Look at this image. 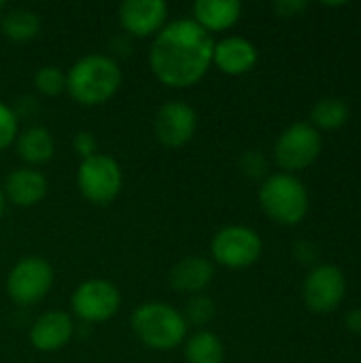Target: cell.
<instances>
[{
    "mask_svg": "<svg viewBox=\"0 0 361 363\" xmlns=\"http://www.w3.org/2000/svg\"><path fill=\"white\" fill-rule=\"evenodd\" d=\"M119 306H121V294L117 285L106 279L83 281L70 298L72 315L79 321L91 325L113 319L119 313Z\"/></svg>",
    "mask_w": 361,
    "mask_h": 363,
    "instance_id": "obj_10",
    "label": "cell"
},
{
    "mask_svg": "<svg viewBox=\"0 0 361 363\" xmlns=\"http://www.w3.org/2000/svg\"><path fill=\"white\" fill-rule=\"evenodd\" d=\"M257 47L243 36H226L213 47V66L230 77L247 74L257 64Z\"/></svg>",
    "mask_w": 361,
    "mask_h": 363,
    "instance_id": "obj_14",
    "label": "cell"
},
{
    "mask_svg": "<svg viewBox=\"0 0 361 363\" xmlns=\"http://www.w3.org/2000/svg\"><path fill=\"white\" fill-rule=\"evenodd\" d=\"M47 179L40 170L30 168V166H21L15 168L6 174L4 185H2V194L4 200L19 206V208H30L36 206L45 196H47Z\"/></svg>",
    "mask_w": 361,
    "mask_h": 363,
    "instance_id": "obj_16",
    "label": "cell"
},
{
    "mask_svg": "<svg viewBox=\"0 0 361 363\" xmlns=\"http://www.w3.org/2000/svg\"><path fill=\"white\" fill-rule=\"evenodd\" d=\"M243 174L251 177V179H262L266 177V170H268V162H266V155L260 151V149H249L240 155V162H238Z\"/></svg>",
    "mask_w": 361,
    "mask_h": 363,
    "instance_id": "obj_25",
    "label": "cell"
},
{
    "mask_svg": "<svg viewBox=\"0 0 361 363\" xmlns=\"http://www.w3.org/2000/svg\"><path fill=\"white\" fill-rule=\"evenodd\" d=\"M317 253H319V249H317L313 242H309V240L296 242V247H294V255H296V259L302 262V264H315L317 257H319ZM315 266H317V264H315Z\"/></svg>",
    "mask_w": 361,
    "mask_h": 363,
    "instance_id": "obj_27",
    "label": "cell"
},
{
    "mask_svg": "<svg viewBox=\"0 0 361 363\" xmlns=\"http://www.w3.org/2000/svg\"><path fill=\"white\" fill-rule=\"evenodd\" d=\"M257 200L266 217L287 228L302 223L311 204L306 185L289 172L268 174L260 185Z\"/></svg>",
    "mask_w": 361,
    "mask_h": 363,
    "instance_id": "obj_4",
    "label": "cell"
},
{
    "mask_svg": "<svg viewBox=\"0 0 361 363\" xmlns=\"http://www.w3.org/2000/svg\"><path fill=\"white\" fill-rule=\"evenodd\" d=\"M264 251L262 236L247 225H226L211 240V255L215 264L243 270L253 266Z\"/></svg>",
    "mask_w": 361,
    "mask_h": 363,
    "instance_id": "obj_8",
    "label": "cell"
},
{
    "mask_svg": "<svg viewBox=\"0 0 361 363\" xmlns=\"http://www.w3.org/2000/svg\"><path fill=\"white\" fill-rule=\"evenodd\" d=\"M215 40L191 17L166 23L151 43L149 68L153 77L172 89L198 85L213 66Z\"/></svg>",
    "mask_w": 361,
    "mask_h": 363,
    "instance_id": "obj_1",
    "label": "cell"
},
{
    "mask_svg": "<svg viewBox=\"0 0 361 363\" xmlns=\"http://www.w3.org/2000/svg\"><path fill=\"white\" fill-rule=\"evenodd\" d=\"M321 149V132L315 130L309 121H298L279 134L274 143V162L281 172L296 174L311 168L319 160Z\"/></svg>",
    "mask_w": 361,
    "mask_h": 363,
    "instance_id": "obj_6",
    "label": "cell"
},
{
    "mask_svg": "<svg viewBox=\"0 0 361 363\" xmlns=\"http://www.w3.org/2000/svg\"><path fill=\"white\" fill-rule=\"evenodd\" d=\"M215 279V264L202 255H187L179 259L170 274L168 283L177 294L183 296H200L209 289V285Z\"/></svg>",
    "mask_w": 361,
    "mask_h": 363,
    "instance_id": "obj_15",
    "label": "cell"
},
{
    "mask_svg": "<svg viewBox=\"0 0 361 363\" xmlns=\"http://www.w3.org/2000/svg\"><path fill=\"white\" fill-rule=\"evenodd\" d=\"M117 19L126 36L149 38L166 26L168 4L164 0H126L117 9Z\"/></svg>",
    "mask_w": 361,
    "mask_h": 363,
    "instance_id": "obj_12",
    "label": "cell"
},
{
    "mask_svg": "<svg viewBox=\"0 0 361 363\" xmlns=\"http://www.w3.org/2000/svg\"><path fill=\"white\" fill-rule=\"evenodd\" d=\"M77 187L83 200L94 206L111 204L123 187V170L119 162L106 153L81 160L77 170Z\"/></svg>",
    "mask_w": 361,
    "mask_h": 363,
    "instance_id": "obj_5",
    "label": "cell"
},
{
    "mask_svg": "<svg viewBox=\"0 0 361 363\" xmlns=\"http://www.w3.org/2000/svg\"><path fill=\"white\" fill-rule=\"evenodd\" d=\"M15 149H17V155L30 168H36V166L47 164L53 157L55 140H53V134L47 128L30 125L26 130H19V134L15 138Z\"/></svg>",
    "mask_w": 361,
    "mask_h": 363,
    "instance_id": "obj_18",
    "label": "cell"
},
{
    "mask_svg": "<svg viewBox=\"0 0 361 363\" xmlns=\"http://www.w3.org/2000/svg\"><path fill=\"white\" fill-rule=\"evenodd\" d=\"M40 17L30 9H11L0 15V32L13 43H30L40 34Z\"/></svg>",
    "mask_w": 361,
    "mask_h": 363,
    "instance_id": "obj_20",
    "label": "cell"
},
{
    "mask_svg": "<svg viewBox=\"0 0 361 363\" xmlns=\"http://www.w3.org/2000/svg\"><path fill=\"white\" fill-rule=\"evenodd\" d=\"M183 357L187 363H223L226 347L211 330H198L183 342Z\"/></svg>",
    "mask_w": 361,
    "mask_h": 363,
    "instance_id": "obj_19",
    "label": "cell"
},
{
    "mask_svg": "<svg viewBox=\"0 0 361 363\" xmlns=\"http://www.w3.org/2000/svg\"><path fill=\"white\" fill-rule=\"evenodd\" d=\"M347 296V277L334 264H317L302 283V300L315 315L334 313Z\"/></svg>",
    "mask_w": 361,
    "mask_h": 363,
    "instance_id": "obj_9",
    "label": "cell"
},
{
    "mask_svg": "<svg viewBox=\"0 0 361 363\" xmlns=\"http://www.w3.org/2000/svg\"><path fill=\"white\" fill-rule=\"evenodd\" d=\"M345 328H347L351 334L361 336V308H351V311H347V315H345Z\"/></svg>",
    "mask_w": 361,
    "mask_h": 363,
    "instance_id": "obj_29",
    "label": "cell"
},
{
    "mask_svg": "<svg viewBox=\"0 0 361 363\" xmlns=\"http://www.w3.org/2000/svg\"><path fill=\"white\" fill-rule=\"evenodd\" d=\"M349 104L347 100L343 98H336V96H328V98H321L319 102H315V106L311 108V125L315 130H338L343 128L347 121H349Z\"/></svg>",
    "mask_w": 361,
    "mask_h": 363,
    "instance_id": "obj_21",
    "label": "cell"
},
{
    "mask_svg": "<svg viewBox=\"0 0 361 363\" xmlns=\"http://www.w3.org/2000/svg\"><path fill=\"white\" fill-rule=\"evenodd\" d=\"M306 6H309V4H306L304 0H279V2L274 4V11H277L281 17H296V15H300Z\"/></svg>",
    "mask_w": 361,
    "mask_h": 363,
    "instance_id": "obj_28",
    "label": "cell"
},
{
    "mask_svg": "<svg viewBox=\"0 0 361 363\" xmlns=\"http://www.w3.org/2000/svg\"><path fill=\"white\" fill-rule=\"evenodd\" d=\"M198 130V115L185 100L164 102L153 117V134L160 145L168 149H181L191 143Z\"/></svg>",
    "mask_w": 361,
    "mask_h": 363,
    "instance_id": "obj_11",
    "label": "cell"
},
{
    "mask_svg": "<svg viewBox=\"0 0 361 363\" xmlns=\"http://www.w3.org/2000/svg\"><path fill=\"white\" fill-rule=\"evenodd\" d=\"M183 319L187 323V328H198V330H206V325L215 319L217 315V306L213 302V298L200 294V296H191L183 308Z\"/></svg>",
    "mask_w": 361,
    "mask_h": 363,
    "instance_id": "obj_22",
    "label": "cell"
},
{
    "mask_svg": "<svg viewBox=\"0 0 361 363\" xmlns=\"http://www.w3.org/2000/svg\"><path fill=\"white\" fill-rule=\"evenodd\" d=\"M55 272L51 264L38 255L19 259L6 277V296L17 306L38 304L53 287Z\"/></svg>",
    "mask_w": 361,
    "mask_h": 363,
    "instance_id": "obj_7",
    "label": "cell"
},
{
    "mask_svg": "<svg viewBox=\"0 0 361 363\" xmlns=\"http://www.w3.org/2000/svg\"><path fill=\"white\" fill-rule=\"evenodd\" d=\"M4 11H6V2H4V0H0V15H2Z\"/></svg>",
    "mask_w": 361,
    "mask_h": 363,
    "instance_id": "obj_32",
    "label": "cell"
},
{
    "mask_svg": "<svg viewBox=\"0 0 361 363\" xmlns=\"http://www.w3.org/2000/svg\"><path fill=\"white\" fill-rule=\"evenodd\" d=\"M17 134H19V119L15 111L9 104L0 102V151L15 145Z\"/></svg>",
    "mask_w": 361,
    "mask_h": 363,
    "instance_id": "obj_24",
    "label": "cell"
},
{
    "mask_svg": "<svg viewBox=\"0 0 361 363\" xmlns=\"http://www.w3.org/2000/svg\"><path fill=\"white\" fill-rule=\"evenodd\" d=\"M130 36H126V34H121V36H117L113 43H111V51H113V55H123L121 53V49H126V53L130 55V51H132V45H130V40H128ZM111 55V57H113Z\"/></svg>",
    "mask_w": 361,
    "mask_h": 363,
    "instance_id": "obj_30",
    "label": "cell"
},
{
    "mask_svg": "<svg viewBox=\"0 0 361 363\" xmlns=\"http://www.w3.org/2000/svg\"><path fill=\"white\" fill-rule=\"evenodd\" d=\"M4 204H6V200H4V194H2V185H0V217H2V213H4Z\"/></svg>",
    "mask_w": 361,
    "mask_h": 363,
    "instance_id": "obj_31",
    "label": "cell"
},
{
    "mask_svg": "<svg viewBox=\"0 0 361 363\" xmlns=\"http://www.w3.org/2000/svg\"><path fill=\"white\" fill-rule=\"evenodd\" d=\"M34 89L45 98H55L66 91V72L60 66H40L34 72Z\"/></svg>",
    "mask_w": 361,
    "mask_h": 363,
    "instance_id": "obj_23",
    "label": "cell"
},
{
    "mask_svg": "<svg viewBox=\"0 0 361 363\" xmlns=\"http://www.w3.org/2000/svg\"><path fill=\"white\" fill-rule=\"evenodd\" d=\"M72 147H74V153H77L81 160H87V157H91V155L98 153V140H96V136H94L91 132H87V130H81V132L74 134Z\"/></svg>",
    "mask_w": 361,
    "mask_h": 363,
    "instance_id": "obj_26",
    "label": "cell"
},
{
    "mask_svg": "<svg viewBox=\"0 0 361 363\" xmlns=\"http://www.w3.org/2000/svg\"><path fill=\"white\" fill-rule=\"evenodd\" d=\"M130 328L134 336L153 351H172L187 338V323L174 306L166 302H145L132 317Z\"/></svg>",
    "mask_w": 361,
    "mask_h": 363,
    "instance_id": "obj_3",
    "label": "cell"
},
{
    "mask_svg": "<svg viewBox=\"0 0 361 363\" xmlns=\"http://www.w3.org/2000/svg\"><path fill=\"white\" fill-rule=\"evenodd\" d=\"M243 4L238 0H198L194 4V21L213 36V32H226L240 19Z\"/></svg>",
    "mask_w": 361,
    "mask_h": 363,
    "instance_id": "obj_17",
    "label": "cell"
},
{
    "mask_svg": "<svg viewBox=\"0 0 361 363\" xmlns=\"http://www.w3.org/2000/svg\"><path fill=\"white\" fill-rule=\"evenodd\" d=\"M74 336V321L64 311L43 313L30 328L28 340L40 353H55L64 349Z\"/></svg>",
    "mask_w": 361,
    "mask_h": 363,
    "instance_id": "obj_13",
    "label": "cell"
},
{
    "mask_svg": "<svg viewBox=\"0 0 361 363\" xmlns=\"http://www.w3.org/2000/svg\"><path fill=\"white\" fill-rule=\"evenodd\" d=\"M123 83L119 62L104 53L77 60L66 72V91L81 106H100L117 96Z\"/></svg>",
    "mask_w": 361,
    "mask_h": 363,
    "instance_id": "obj_2",
    "label": "cell"
}]
</instances>
